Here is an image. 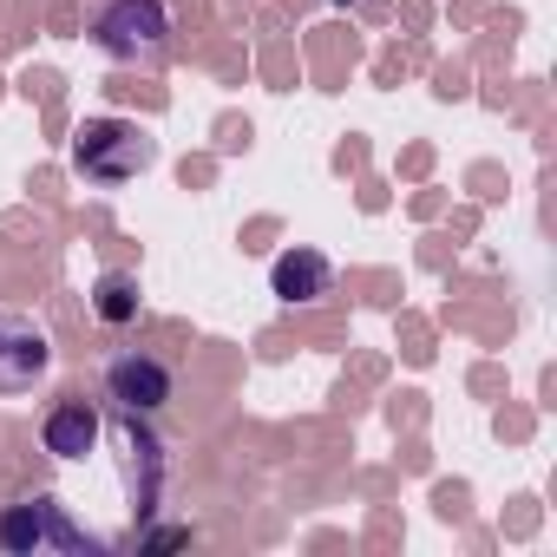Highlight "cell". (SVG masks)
Masks as SVG:
<instances>
[{
    "label": "cell",
    "mask_w": 557,
    "mask_h": 557,
    "mask_svg": "<svg viewBox=\"0 0 557 557\" xmlns=\"http://www.w3.org/2000/svg\"><path fill=\"white\" fill-rule=\"evenodd\" d=\"M73 164H79L92 184H125V177H138V171L151 164V145H145V132L125 125V119H92V125L73 138Z\"/></svg>",
    "instance_id": "6da1fadb"
},
{
    "label": "cell",
    "mask_w": 557,
    "mask_h": 557,
    "mask_svg": "<svg viewBox=\"0 0 557 557\" xmlns=\"http://www.w3.org/2000/svg\"><path fill=\"white\" fill-rule=\"evenodd\" d=\"M171 40V14H164V0H112V8L99 14V47L112 60H158Z\"/></svg>",
    "instance_id": "7a4b0ae2"
},
{
    "label": "cell",
    "mask_w": 557,
    "mask_h": 557,
    "mask_svg": "<svg viewBox=\"0 0 557 557\" xmlns=\"http://www.w3.org/2000/svg\"><path fill=\"white\" fill-rule=\"evenodd\" d=\"M0 544L8 550H92V537L66 518L60 498H27L0 511Z\"/></svg>",
    "instance_id": "3957f363"
},
{
    "label": "cell",
    "mask_w": 557,
    "mask_h": 557,
    "mask_svg": "<svg viewBox=\"0 0 557 557\" xmlns=\"http://www.w3.org/2000/svg\"><path fill=\"white\" fill-rule=\"evenodd\" d=\"M47 374V335L21 315H0V394H21Z\"/></svg>",
    "instance_id": "277c9868"
},
{
    "label": "cell",
    "mask_w": 557,
    "mask_h": 557,
    "mask_svg": "<svg viewBox=\"0 0 557 557\" xmlns=\"http://www.w3.org/2000/svg\"><path fill=\"white\" fill-rule=\"evenodd\" d=\"M112 400H125L132 413L138 407H164L171 400V368L164 361H145V355L112 361Z\"/></svg>",
    "instance_id": "5b68a950"
},
{
    "label": "cell",
    "mask_w": 557,
    "mask_h": 557,
    "mask_svg": "<svg viewBox=\"0 0 557 557\" xmlns=\"http://www.w3.org/2000/svg\"><path fill=\"white\" fill-rule=\"evenodd\" d=\"M275 296L283 302H322L329 296V283H335V269H329V256H315V249H296V256H275Z\"/></svg>",
    "instance_id": "8992f818"
},
{
    "label": "cell",
    "mask_w": 557,
    "mask_h": 557,
    "mask_svg": "<svg viewBox=\"0 0 557 557\" xmlns=\"http://www.w3.org/2000/svg\"><path fill=\"white\" fill-rule=\"evenodd\" d=\"M40 440H47V453H53V459H86V453L99 446V413H92V407H79V400H66V407H53V413H47Z\"/></svg>",
    "instance_id": "52a82bcc"
},
{
    "label": "cell",
    "mask_w": 557,
    "mask_h": 557,
    "mask_svg": "<svg viewBox=\"0 0 557 557\" xmlns=\"http://www.w3.org/2000/svg\"><path fill=\"white\" fill-rule=\"evenodd\" d=\"M99 315L106 322H132L138 315V289L125 283V275H106V283H99Z\"/></svg>",
    "instance_id": "ba28073f"
}]
</instances>
